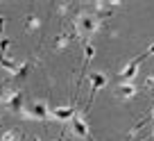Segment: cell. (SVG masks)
<instances>
[{
  "label": "cell",
  "mask_w": 154,
  "mask_h": 141,
  "mask_svg": "<svg viewBox=\"0 0 154 141\" xmlns=\"http://www.w3.org/2000/svg\"><path fill=\"white\" fill-rule=\"evenodd\" d=\"M140 62H143V55H140V57H136V59H131V62L127 64L125 68H122V71H120V80H122V82H131V80L138 75Z\"/></svg>",
  "instance_id": "277c9868"
},
{
  "label": "cell",
  "mask_w": 154,
  "mask_h": 141,
  "mask_svg": "<svg viewBox=\"0 0 154 141\" xmlns=\"http://www.w3.org/2000/svg\"><path fill=\"white\" fill-rule=\"evenodd\" d=\"M118 93H120L122 98H134L136 96V87L131 82H122L120 87H118Z\"/></svg>",
  "instance_id": "ba28073f"
},
{
  "label": "cell",
  "mask_w": 154,
  "mask_h": 141,
  "mask_svg": "<svg viewBox=\"0 0 154 141\" xmlns=\"http://www.w3.org/2000/svg\"><path fill=\"white\" fill-rule=\"evenodd\" d=\"M18 139V134H16L14 130H9V132H5V134H2V141H16Z\"/></svg>",
  "instance_id": "30bf717a"
},
{
  "label": "cell",
  "mask_w": 154,
  "mask_h": 141,
  "mask_svg": "<svg viewBox=\"0 0 154 141\" xmlns=\"http://www.w3.org/2000/svg\"><path fill=\"white\" fill-rule=\"evenodd\" d=\"M104 84H106V75H104V73H93V75H91V91H93V93L100 91Z\"/></svg>",
  "instance_id": "52a82bcc"
},
{
  "label": "cell",
  "mask_w": 154,
  "mask_h": 141,
  "mask_svg": "<svg viewBox=\"0 0 154 141\" xmlns=\"http://www.w3.org/2000/svg\"><path fill=\"white\" fill-rule=\"evenodd\" d=\"M93 55H95V48H93V46H86V62L93 59Z\"/></svg>",
  "instance_id": "8fae6325"
},
{
  "label": "cell",
  "mask_w": 154,
  "mask_h": 141,
  "mask_svg": "<svg viewBox=\"0 0 154 141\" xmlns=\"http://www.w3.org/2000/svg\"><path fill=\"white\" fill-rule=\"evenodd\" d=\"M149 84H154V75H152V78H149Z\"/></svg>",
  "instance_id": "7c38bea8"
},
{
  "label": "cell",
  "mask_w": 154,
  "mask_h": 141,
  "mask_svg": "<svg viewBox=\"0 0 154 141\" xmlns=\"http://www.w3.org/2000/svg\"><path fill=\"white\" fill-rule=\"evenodd\" d=\"M70 125H72V132H75L77 136H82V139L88 136V125H86V118H84V116L75 114V118L70 121Z\"/></svg>",
  "instance_id": "8992f818"
},
{
  "label": "cell",
  "mask_w": 154,
  "mask_h": 141,
  "mask_svg": "<svg viewBox=\"0 0 154 141\" xmlns=\"http://www.w3.org/2000/svg\"><path fill=\"white\" fill-rule=\"evenodd\" d=\"M68 41H70V39H68L66 34H61V37H59V39H57V41H54V48H63V46H66V43H68Z\"/></svg>",
  "instance_id": "9c48e42d"
},
{
  "label": "cell",
  "mask_w": 154,
  "mask_h": 141,
  "mask_svg": "<svg viewBox=\"0 0 154 141\" xmlns=\"http://www.w3.org/2000/svg\"><path fill=\"white\" fill-rule=\"evenodd\" d=\"M50 118L61 121V123L72 121V118H75V109L72 107H54V109H50Z\"/></svg>",
  "instance_id": "5b68a950"
},
{
  "label": "cell",
  "mask_w": 154,
  "mask_h": 141,
  "mask_svg": "<svg viewBox=\"0 0 154 141\" xmlns=\"http://www.w3.org/2000/svg\"><path fill=\"white\" fill-rule=\"evenodd\" d=\"M25 116L27 118H34V121H48L50 118V107L45 102L36 100V102H29L25 107Z\"/></svg>",
  "instance_id": "7a4b0ae2"
},
{
  "label": "cell",
  "mask_w": 154,
  "mask_h": 141,
  "mask_svg": "<svg viewBox=\"0 0 154 141\" xmlns=\"http://www.w3.org/2000/svg\"><path fill=\"white\" fill-rule=\"evenodd\" d=\"M2 105H5L7 109H11V112H20V109H25L23 93H20V91H7L5 98H2Z\"/></svg>",
  "instance_id": "3957f363"
},
{
  "label": "cell",
  "mask_w": 154,
  "mask_h": 141,
  "mask_svg": "<svg viewBox=\"0 0 154 141\" xmlns=\"http://www.w3.org/2000/svg\"><path fill=\"white\" fill-rule=\"evenodd\" d=\"M97 25H100V21H97V16L93 14H82L79 18H77V34H82V37H91L93 32L97 30Z\"/></svg>",
  "instance_id": "6da1fadb"
},
{
  "label": "cell",
  "mask_w": 154,
  "mask_h": 141,
  "mask_svg": "<svg viewBox=\"0 0 154 141\" xmlns=\"http://www.w3.org/2000/svg\"><path fill=\"white\" fill-rule=\"evenodd\" d=\"M152 134H154V130H152Z\"/></svg>",
  "instance_id": "4fadbf2b"
}]
</instances>
